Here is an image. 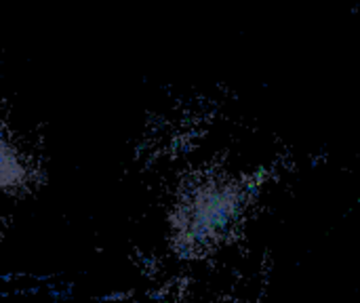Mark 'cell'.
Here are the masks:
<instances>
[{
	"mask_svg": "<svg viewBox=\"0 0 360 303\" xmlns=\"http://www.w3.org/2000/svg\"><path fill=\"white\" fill-rule=\"evenodd\" d=\"M243 207V190L226 177H205L186 190L175 213V236L188 253H202L230 236Z\"/></svg>",
	"mask_w": 360,
	"mask_h": 303,
	"instance_id": "obj_1",
	"label": "cell"
}]
</instances>
